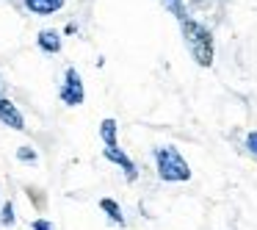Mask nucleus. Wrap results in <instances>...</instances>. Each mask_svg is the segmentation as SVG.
<instances>
[{
    "label": "nucleus",
    "instance_id": "f257e3e1",
    "mask_svg": "<svg viewBox=\"0 0 257 230\" xmlns=\"http://www.w3.org/2000/svg\"><path fill=\"white\" fill-rule=\"evenodd\" d=\"M180 31H183V42H185V47H188L191 58H194L199 67H213V58H216L213 31L194 17L183 20V23H180Z\"/></svg>",
    "mask_w": 257,
    "mask_h": 230
},
{
    "label": "nucleus",
    "instance_id": "f03ea898",
    "mask_svg": "<svg viewBox=\"0 0 257 230\" xmlns=\"http://www.w3.org/2000/svg\"><path fill=\"white\" fill-rule=\"evenodd\" d=\"M152 158H155L158 178H161L163 183H188L191 180V167L177 147L161 144V147L152 150Z\"/></svg>",
    "mask_w": 257,
    "mask_h": 230
},
{
    "label": "nucleus",
    "instance_id": "7ed1b4c3",
    "mask_svg": "<svg viewBox=\"0 0 257 230\" xmlns=\"http://www.w3.org/2000/svg\"><path fill=\"white\" fill-rule=\"evenodd\" d=\"M58 97H61L64 106H83L86 100V89H83V78L75 67L64 69V81H61V89H58Z\"/></svg>",
    "mask_w": 257,
    "mask_h": 230
},
{
    "label": "nucleus",
    "instance_id": "20e7f679",
    "mask_svg": "<svg viewBox=\"0 0 257 230\" xmlns=\"http://www.w3.org/2000/svg\"><path fill=\"white\" fill-rule=\"evenodd\" d=\"M102 156L122 169V175H124V180H127V183H136V180H139V167H136V161L122 150V147H105V150H102Z\"/></svg>",
    "mask_w": 257,
    "mask_h": 230
},
{
    "label": "nucleus",
    "instance_id": "39448f33",
    "mask_svg": "<svg viewBox=\"0 0 257 230\" xmlns=\"http://www.w3.org/2000/svg\"><path fill=\"white\" fill-rule=\"evenodd\" d=\"M0 122L9 125L12 130H25V117L3 92H0Z\"/></svg>",
    "mask_w": 257,
    "mask_h": 230
},
{
    "label": "nucleus",
    "instance_id": "423d86ee",
    "mask_svg": "<svg viewBox=\"0 0 257 230\" xmlns=\"http://www.w3.org/2000/svg\"><path fill=\"white\" fill-rule=\"evenodd\" d=\"M36 47H39L42 53H47V56H56V53H61L64 39L56 28H42L39 34H36Z\"/></svg>",
    "mask_w": 257,
    "mask_h": 230
},
{
    "label": "nucleus",
    "instance_id": "0eeeda50",
    "mask_svg": "<svg viewBox=\"0 0 257 230\" xmlns=\"http://www.w3.org/2000/svg\"><path fill=\"white\" fill-rule=\"evenodd\" d=\"M64 3L67 0H25V9L36 17H53L64 9Z\"/></svg>",
    "mask_w": 257,
    "mask_h": 230
},
{
    "label": "nucleus",
    "instance_id": "6e6552de",
    "mask_svg": "<svg viewBox=\"0 0 257 230\" xmlns=\"http://www.w3.org/2000/svg\"><path fill=\"white\" fill-rule=\"evenodd\" d=\"M100 211L105 213V216L111 219L113 224H119V227H124V224H127V219H124L122 205H119L116 200H111V197H102V200H100Z\"/></svg>",
    "mask_w": 257,
    "mask_h": 230
},
{
    "label": "nucleus",
    "instance_id": "1a4fd4ad",
    "mask_svg": "<svg viewBox=\"0 0 257 230\" xmlns=\"http://www.w3.org/2000/svg\"><path fill=\"white\" fill-rule=\"evenodd\" d=\"M100 139L105 141V147H119V122L116 119H102L100 122Z\"/></svg>",
    "mask_w": 257,
    "mask_h": 230
},
{
    "label": "nucleus",
    "instance_id": "9d476101",
    "mask_svg": "<svg viewBox=\"0 0 257 230\" xmlns=\"http://www.w3.org/2000/svg\"><path fill=\"white\" fill-rule=\"evenodd\" d=\"M161 3H163V9H166L169 14L177 17V23L188 20V3H185V0H161Z\"/></svg>",
    "mask_w": 257,
    "mask_h": 230
},
{
    "label": "nucleus",
    "instance_id": "9b49d317",
    "mask_svg": "<svg viewBox=\"0 0 257 230\" xmlns=\"http://www.w3.org/2000/svg\"><path fill=\"white\" fill-rule=\"evenodd\" d=\"M14 222H17V213H14V202L6 200L3 202V208H0V224L3 227H14Z\"/></svg>",
    "mask_w": 257,
    "mask_h": 230
},
{
    "label": "nucleus",
    "instance_id": "f8f14e48",
    "mask_svg": "<svg viewBox=\"0 0 257 230\" xmlns=\"http://www.w3.org/2000/svg\"><path fill=\"white\" fill-rule=\"evenodd\" d=\"M17 161L20 164H31V167H34V164L39 161V152H36L31 144H23V147H17Z\"/></svg>",
    "mask_w": 257,
    "mask_h": 230
},
{
    "label": "nucleus",
    "instance_id": "ddd939ff",
    "mask_svg": "<svg viewBox=\"0 0 257 230\" xmlns=\"http://www.w3.org/2000/svg\"><path fill=\"white\" fill-rule=\"evenodd\" d=\"M243 147H246V152H249L251 158H257V130H249V133H246Z\"/></svg>",
    "mask_w": 257,
    "mask_h": 230
},
{
    "label": "nucleus",
    "instance_id": "4468645a",
    "mask_svg": "<svg viewBox=\"0 0 257 230\" xmlns=\"http://www.w3.org/2000/svg\"><path fill=\"white\" fill-rule=\"evenodd\" d=\"M31 230H56V227H53V222H50V219H34V222H31Z\"/></svg>",
    "mask_w": 257,
    "mask_h": 230
},
{
    "label": "nucleus",
    "instance_id": "2eb2a0df",
    "mask_svg": "<svg viewBox=\"0 0 257 230\" xmlns=\"http://www.w3.org/2000/svg\"><path fill=\"white\" fill-rule=\"evenodd\" d=\"M64 34H78V25H75V23H69L67 28H64Z\"/></svg>",
    "mask_w": 257,
    "mask_h": 230
},
{
    "label": "nucleus",
    "instance_id": "dca6fc26",
    "mask_svg": "<svg viewBox=\"0 0 257 230\" xmlns=\"http://www.w3.org/2000/svg\"><path fill=\"white\" fill-rule=\"evenodd\" d=\"M0 92H3V81H0Z\"/></svg>",
    "mask_w": 257,
    "mask_h": 230
}]
</instances>
